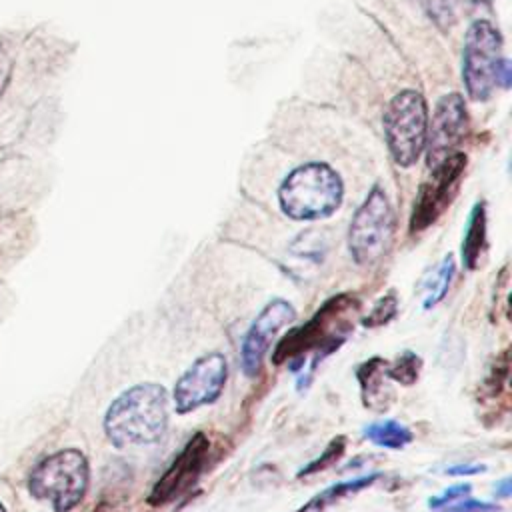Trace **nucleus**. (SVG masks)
<instances>
[{"mask_svg": "<svg viewBox=\"0 0 512 512\" xmlns=\"http://www.w3.org/2000/svg\"><path fill=\"white\" fill-rule=\"evenodd\" d=\"M486 248V210L484 204H474L466 232L462 238V264L466 270H476L480 264V256Z\"/></svg>", "mask_w": 512, "mask_h": 512, "instance_id": "nucleus-14", "label": "nucleus"}, {"mask_svg": "<svg viewBox=\"0 0 512 512\" xmlns=\"http://www.w3.org/2000/svg\"><path fill=\"white\" fill-rule=\"evenodd\" d=\"M294 320L296 308L284 298H274L260 310V314L250 324L240 350L242 372L248 378H254L260 372L262 360L270 350L272 340L284 326H290Z\"/></svg>", "mask_w": 512, "mask_h": 512, "instance_id": "nucleus-11", "label": "nucleus"}, {"mask_svg": "<svg viewBox=\"0 0 512 512\" xmlns=\"http://www.w3.org/2000/svg\"><path fill=\"white\" fill-rule=\"evenodd\" d=\"M358 306V300L350 294H338L328 298L306 324L292 328L276 344L272 352V362H288V366L296 370L304 366V358L308 354H314L316 366L324 356L334 352L346 340L352 330V320L348 316L358 312Z\"/></svg>", "mask_w": 512, "mask_h": 512, "instance_id": "nucleus-2", "label": "nucleus"}, {"mask_svg": "<svg viewBox=\"0 0 512 512\" xmlns=\"http://www.w3.org/2000/svg\"><path fill=\"white\" fill-rule=\"evenodd\" d=\"M398 312V298L390 292L386 296H382L374 306L372 310L362 318V326L366 328H378V326H384L388 324Z\"/></svg>", "mask_w": 512, "mask_h": 512, "instance_id": "nucleus-19", "label": "nucleus"}, {"mask_svg": "<svg viewBox=\"0 0 512 512\" xmlns=\"http://www.w3.org/2000/svg\"><path fill=\"white\" fill-rule=\"evenodd\" d=\"M0 512H8V510L4 508V504H2V502H0Z\"/></svg>", "mask_w": 512, "mask_h": 512, "instance_id": "nucleus-26", "label": "nucleus"}, {"mask_svg": "<svg viewBox=\"0 0 512 512\" xmlns=\"http://www.w3.org/2000/svg\"><path fill=\"white\" fill-rule=\"evenodd\" d=\"M470 492V486L468 484H458V486H452L448 490H444L440 496H434L430 498V506L432 508H444L456 500H462L464 496H468Z\"/></svg>", "mask_w": 512, "mask_h": 512, "instance_id": "nucleus-23", "label": "nucleus"}, {"mask_svg": "<svg viewBox=\"0 0 512 512\" xmlns=\"http://www.w3.org/2000/svg\"><path fill=\"white\" fill-rule=\"evenodd\" d=\"M454 258L452 254L444 256L442 262L434 268V272L430 274L428 280L422 282V288H424V302H422V308L424 310H430L434 308L436 304H440L450 288V282H452V276H454Z\"/></svg>", "mask_w": 512, "mask_h": 512, "instance_id": "nucleus-17", "label": "nucleus"}, {"mask_svg": "<svg viewBox=\"0 0 512 512\" xmlns=\"http://www.w3.org/2000/svg\"><path fill=\"white\" fill-rule=\"evenodd\" d=\"M380 478V472H372L368 476H358V478H352V480H344V482H338V484H332L328 486L326 490L318 492L314 498H310L302 508H298L296 512H318V510H324L336 502H340L342 498H348L368 486H372L376 480Z\"/></svg>", "mask_w": 512, "mask_h": 512, "instance_id": "nucleus-15", "label": "nucleus"}, {"mask_svg": "<svg viewBox=\"0 0 512 512\" xmlns=\"http://www.w3.org/2000/svg\"><path fill=\"white\" fill-rule=\"evenodd\" d=\"M396 218L392 204L380 184L372 186L352 216L348 228V250L358 266H374L392 246Z\"/></svg>", "mask_w": 512, "mask_h": 512, "instance_id": "nucleus-5", "label": "nucleus"}, {"mask_svg": "<svg viewBox=\"0 0 512 512\" xmlns=\"http://www.w3.org/2000/svg\"><path fill=\"white\" fill-rule=\"evenodd\" d=\"M2 88H4V80H0V92H2Z\"/></svg>", "mask_w": 512, "mask_h": 512, "instance_id": "nucleus-27", "label": "nucleus"}, {"mask_svg": "<svg viewBox=\"0 0 512 512\" xmlns=\"http://www.w3.org/2000/svg\"><path fill=\"white\" fill-rule=\"evenodd\" d=\"M464 166H466V156L462 152H452L440 164L432 166V174L420 186V192L414 202V210L410 216L412 234L426 230L446 210L452 196L456 194Z\"/></svg>", "mask_w": 512, "mask_h": 512, "instance_id": "nucleus-9", "label": "nucleus"}, {"mask_svg": "<svg viewBox=\"0 0 512 512\" xmlns=\"http://www.w3.org/2000/svg\"><path fill=\"white\" fill-rule=\"evenodd\" d=\"M420 368H422V358L418 354L406 350L396 358V362L386 364V376L394 382L410 386L418 380Z\"/></svg>", "mask_w": 512, "mask_h": 512, "instance_id": "nucleus-18", "label": "nucleus"}, {"mask_svg": "<svg viewBox=\"0 0 512 512\" xmlns=\"http://www.w3.org/2000/svg\"><path fill=\"white\" fill-rule=\"evenodd\" d=\"M364 438L370 440L376 446L390 448V450H400L408 446L414 440V434L408 426L396 420H384V422H372L362 430Z\"/></svg>", "mask_w": 512, "mask_h": 512, "instance_id": "nucleus-16", "label": "nucleus"}, {"mask_svg": "<svg viewBox=\"0 0 512 512\" xmlns=\"http://www.w3.org/2000/svg\"><path fill=\"white\" fill-rule=\"evenodd\" d=\"M210 454V440L206 434L196 432L184 448L174 456L170 466L160 474L154 482L148 504L150 506H164L178 498L180 494L188 492L200 478Z\"/></svg>", "mask_w": 512, "mask_h": 512, "instance_id": "nucleus-10", "label": "nucleus"}, {"mask_svg": "<svg viewBox=\"0 0 512 512\" xmlns=\"http://www.w3.org/2000/svg\"><path fill=\"white\" fill-rule=\"evenodd\" d=\"M228 380V362L220 352H208L196 358L174 384V408L178 414H188L200 406L220 398Z\"/></svg>", "mask_w": 512, "mask_h": 512, "instance_id": "nucleus-8", "label": "nucleus"}, {"mask_svg": "<svg viewBox=\"0 0 512 512\" xmlns=\"http://www.w3.org/2000/svg\"><path fill=\"white\" fill-rule=\"evenodd\" d=\"M384 132L398 166L408 168L420 158L426 148L428 112L424 98L416 90H402L392 98L384 114Z\"/></svg>", "mask_w": 512, "mask_h": 512, "instance_id": "nucleus-6", "label": "nucleus"}, {"mask_svg": "<svg viewBox=\"0 0 512 512\" xmlns=\"http://www.w3.org/2000/svg\"><path fill=\"white\" fill-rule=\"evenodd\" d=\"M344 198L340 174L326 162H306L286 174L278 186L280 210L292 220L332 216Z\"/></svg>", "mask_w": 512, "mask_h": 512, "instance_id": "nucleus-3", "label": "nucleus"}, {"mask_svg": "<svg viewBox=\"0 0 512 512\" xmlns=\"http://www.w3.org/2000/svg\"><path fill=\"white\" fill-rule=\"evenodd\" d=\"M428 14L440 26H450L454 20V0H422Z\"/></svg>", "mask_w": 512, "mask_h": 512, "instance_id": "nucleus-21", "label": "nucleus"}, {"mask_svg": "<svg viewBox=\"0 0 512 512\" xmlns=\"http://www.w3.org/2000/svg\"><path fill=\"white\" fill-rule=\"evenodd\" d=\"M500 34L488 20H476L464 40L462 78L468 96L474 100H486L500 80Z\"/></svg>", "mask_w": 512, "mask_h": 512, "instance_id": "nucleus-7", "label": "nucleus"}, {"mask_svg": "<svg viewBox=\"0 0 512 512\" xmlns=\"http://www.w3.org/2000/svg\"><path fill=\"white\" fill-rule=\"evenodd\" d=\"M344 448H346L344 436L334 438V440L326 446V450L320 454V458L312 460L306 468H302V470L298 472V476H310V474H316V472H322V470L330 468V466L344 454Z\"/></svg>", "mask_w": 512, "mask_h": 512, "instance_id": "nucleus-20", "label": "nucleus"}, {"mask_svg": "<svg viewBox=\"0 0 512 512\" xmlns=\"http://www.w3.org/2000/svg\"><path fill=\"white\" fill-rule=\"evenodd\" d=\"M484 470V466H478V464H474V466H452V468H448L446 470V474H452V476H460V474H478V472H482Z\"/></svg>", "mask_w": 512, "mask_h": 512, "instance_id": "nucleus-24", "label": "nucleus"}, {"mask_svg": "<svg viewBox=\"0 0 512 512\" xmlns=\"http://www.w3.org/2000/svg\"><path fill=\"white\" fill-rule=\"evenodd\" d=\"M442 512H498V506L480 500H456L444 506Z\"/></svg>", "mask_w": 512, "mask_h": 512, "instance_id": "nucleus-22", "label": "nucleus"}, {"mask_svg": "<svg viewBox=\"0 0 512 512\" xmlns=\"http://www.w3.org/2000/svg\"><path fill=\"white\" fill-rule=\"evenodd\" d=\"M168 394L164 386L144 382L120 392L108 406L102 428L116 448L150 446L168 430Z\"/></svg>", "mask_w": 512, "mask_h": 512, "instance_id": "nucleus-1", "label": "nucleus"}, {"mask_svg": "<svg viewBox=\"0 0 512 512\" xmlns=\"http://www.w3.org/2000/svg\"><path fill=\"white\" fill-rule=\"evenodd\" d=\"M498 494H500V496H510V480H508V478H504V480L500 482Z\"/></svg>", "mask_w": 512, "mask_h": 512, "instance_id": "nucleus-25", "label": "nucleus"}, {"mask_svg": "<svg viewBox=\"0 0 512 512\" xmlns=\"http://www.w3.org/2000/svg\"><path fill=\"white\" fill-rule=\"evenodd\" d=\"M386 364L382 358H370L364 364L358 366L356 370V378L362 390V402L372 408V410H386L388 406V386L386 380H390L386 376Z\"/></svg>", "mask_w": 512, "mask_h": 512, "instance_id": "nucleus-13", "label": "nucleus"}, {"mask_svg": "<svg viewBox=\"0 0 512 512\" xmlns=\"http://www.w3.org/2000/svg\"><path fill=\"white\" fill-rule=\"evenodd\" d=\"M90 464L78 448H62L44 456L28 474V492L52 504L54 512H72L86 496Z\"/></svg>", "mask_w": 512, "mask_h": 512, "instance_id": "nucleus-4", "label": "nucleus"}, {"mask_svg": "<svg viewBox=\"0 0 512 512\" xmlns=\"http://www.w3.org/2000/svg\"><path fill=\"white\" fill-rule=\"evenodd\" d=\"M466 124L468 118L462 96L458 92L442 96L436 104V112L430 124V136H426L430 168L452 154V148L462 140L466 132Z\"/></svg>", "mask_w": 512, "mask_h": 512, "instance_id": "nucleus-12", "label": "nucleus"}]
</instances>
